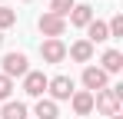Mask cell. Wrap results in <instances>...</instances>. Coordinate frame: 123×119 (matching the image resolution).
<instances>
[{
	"label": "cell",
	"instance_id": "cell-4",
	"mask_svg": "<svg viewBox=\"0 0 123 119\" xmlns=\"http://www.w3.org/2000/svg\"><path fill=\"white\" fill-rule=\"evenodd\" d=\"M80 79H83V89L93 93V96H97L100 89H106V83H110V76L103 73L100 66H83V76Z\"/></svg>",
	"mask_w": 123,
	"mask_h": 119
},
{
	"label": "cell",
	"instance_id": "cell-3",
	"mask_svg": "<svg viewBox=\"0 0 123 119\" xmlns=\"http://www.w3.org/2000/svg\"><path fill=\"white\" fill-rule=\"evenodd\" d=\"M37 30H40L47 40H60L63 33H67V20L47 10V13H40V20H37Z\"/></svg>",
	"mask_w": 123,
	"mask_h": 119
},
{
	"label": "cell",
	"instance_id": "cell-13",
	"mask_svg": "<svg viewBox=\"0 0 123 119\" xmlns=\"http://www.w3.org/2000/svg\"><path fill=\"white\" fill-rule=\"evenodd\" d=\"M33 116H37V119H57V116H60V106H57L53 99L40 96V99H37V106H33Z\"/></svg>",
	"mask_w": 123,
	"mask_h": 119
},
{
	"label": "cell",
	"instance_id": "cell-9",
	"mask_svg": "<svg viewBox=\"0 0 123 119\" xmlns=\"http://www.w3.org/2000/svg\"><path fill=\"white\" fill-rule=\"evenodd\" d=\"M93 43H86V40H77V43H70V50H67V56L73 60V63H90L93 60Z\"/></svg>",
	"mask_w": 123,
	"mask_h": 119
},
{
	"label": "cell",
	"instance_id": "cell-20",
	"mask_svg": "<svg viewBox=\"0 0 123 119\" xmlns=\"http://www.w3.org/2000/svg\"><path fill=\"white\" fill-rule=\"evenodd\" d=\"M110 119H123V116H110Z\"/></svg>",
	"mask_w": 123,
	"mask_h": 119
},
{
	"label": "cell",
	"instance_id": "cell-2",
	"mask_svg": "<svg viewBox=\"0 0 123 119\" xmlns=\"http://www.w3.org/2000/svg\"><path fill=\"white\" fill-rule=\"evenodd\" d=\"M30 73V60H27V53H20V50H13V53H3V76L13 79V76H27Z\"/></svg>",
	"mask_w": 123,
	"mask_h": 119
},
{
	"label": "cell",
	"instance_id": "cell-22",
	"mask_svg": "<svg viewBox=\"0 0 123 119\" xmlns=\"http://www.w3.org/2000/svg\"><path fill=\"white\" fill-rule=\"evenodd\" d=\"M0 3H3V0H0Z\"/></svg>",
	"mask_w": 123,
	"mask_h": 119
},
{
	"label": "cell",
	"instance_id": "cell-8",
	"mask_svg": "<svg viewBox=\"0 0 123 119\" xmlns=\"http://www.w3.org/2000/svg\"><path fill=\"white\" fill-rule=\"evenodd\" d=\"M70 106H73L77 116H90V113H93V93H86V89H73Z\"/></svg>",
	"mask_w": 123,
	"mask_h": 119
},
{
	"label": "cell",
	"instance_id": "cell-7",
	"mask_svg": "<svg viewBox=\"0 0 123 119\" xmlns=\"http://www.w3.org/2000/svg\"><path fill=\"white\" fill-rule=\"evenodd\" d=\"M40 60L43 63H63L67 60V43L63 40H43L40 43Z\"/></svg>",
	"mask_w": 123,
	"mask_h": 119
},
{
	"label": "cell",
	"instance_id": "cell-15",
	"mask_svg": "<svg viewBox=\"0 0 123 119\" xmlns=\"http://www.w3.org/2000/svg\"><path fill=\"white\" fill-rule=\"evenodd\" d=\"M13 23H17V10H10L7 3H0V33H3V30H10Z\"/></svg>",
	"mask_w": 123,
	"mask_h": 119
},
{
	"label": "cell",
	"instance_id": "cell-19",
	"mask_svg": "<svg viewBox=\"0 0 123 119\" xmlns=\"http://www.w3.org/2000/svg\"><path fill=\"white\" fill-rule=\"evenodd\" d=\"M0 46H3V33H0Z\"/></svg>",
	"mask_w": 123,
	"mask_h": 119
},
{
	"label": "cell",
	"instance_id": "cell-21",
	"mask_svg": "<svg viewBox=\"0 0 123 119\" xmlns=\"http://www.w3.org/2000/svg\"><path fill=\"white\" fill-rule=\"evenodd\" d=\"M23 3H30V0H23Z\"/></svg>",
	"mask_w": 123,
	"mask_h": 119
},
{
	"label": "cell",
	"instance_id": "cell-5",
	"mask_svg": "<svg viewBox=\"0 0 123 119\" xmlns=\"http://www.w3.org/2000/svg\"><path fill=\"white\" fill-rule=\"evenodd\" d=\"M47 93H50L47 99H53V103L70 99V96H73V79H70V76H63V73H60V76H53L50 83H47Z\"/></svg>",
	"mask_w": 123,
	"mask_h": 119
},
{
	"label": "cell",
	"instance_id": "cell-16",
	"mask_svg": "<svg viewBox=\"0 0 123 119\" xmlns=\"http://www.w3.org/2000/svg\"><path fill=\"white\" fill-rule=\"evenodd\" d=\"M77 7V0H50V13H57V17L67 20V13Z\"/></svg>",
	"mask_w": 123,
	"mask_h": 119
},
{
	"label": "cell",
	"instance_id": "cell-12",
	"mask_svg": "<svg viewBox=\"0 0 123 119\" xmlns=\"http://www.w3.org/2000/svg\"><path fill=\"white\" fill-rule=\"evenodd\" d=\"M100 70L106 73V76H110V73H120L123 70V53L120 50H106V53L100 56Z\"/></svg>",
	"mask_w": 123,
	"mask_h": 119
},
{
	"label": "cell",
	"instance_id": "cell-10",
	"mask_svg": "<svg viewBox=\"0 0 123 119\" xmlns=\"http://www.w3.org/2000/svg\"><path fill=\"white\" fill-rule=\"evenodd\" d=\"M86 43H93V46H97V43H106V40H110V30H106V23H103V20H90V23H86Z\"/></svg>",
	"mask_w": 123,
	"mask_h": 119
},
{
	"label": "cell",
	"instance_id": "cell-11",
	"mask_svg": "<svg viewBox=\"0 0 123 119\" xmlns=\"http://www.w3.org/2000/svg\"><path fill=\"white\" fill-rule=\"evenodd\" d=\"M67 17H70V27H80V30H86V23L93 20V7H90V3H77V7H73Z\"/></svg>",
	"mask_w": 123,
	"mask_h": 119
},
{
	"label": "cell",
	"instance_id": "cell-1",
	"mask_svg": "<svg viewBox=\"0 0 123 119\" xmlns=\"http://www.w3.org/2000/svg\"><path fill=\"white\" fill-rule=\"evenodd\" d=\"M120 106H123V86H106V89H100L97 96H93V109L97 113H103V116H120Z\"/></svg>",
	"mask_w": 123,
	"mask_h": 119
},
{
	"label": "cell",
	"instance_id": "cell-17",
	"mask_svg": "<svg viewBox=\"0 0 123 119\" xmlns=\"http://www.w3.org/2000/svg\"><path fill=\"white\" fill-rule=\"evenodd\" d=\"M106 30H110V37H123V13H117V17L110 20Z\"/></svg>",
	"mask_w": 123,
	"mask_h": 119
},
{
	"label": "cell",
	"instance_id": "cell-18",
	"mask_svg": "<svg viewBox=\"0 0 123 119\" xmlns=\"http://www.w3.org/2000/svg\"><path fill=\"white\" fill-rule=\"evenodd\" d=\"M10 93H13V79H7L3 73H0V99L7 103V99H10Z\"/></svg>",
	"mask_w": 123,
	"mask_h": 119
},
{
	"label": "cell",
	"instance_id": "cell-6",
	"mask_svg": "<svg viewBox=\"0 0 123 119\" xmlns=\"http://www.w3.org/2000/svg\"><path fill=\"white\" fill-rule=\"evenodd\" d=\"M47 83H50V76H43V70H30V73L23 76V93L40 99L43 93H47Z\"/></svg>",
	"mask_w": 123,
	"mask_h": 119
},
{
	"label": "cell",
	"instance_id": "cell-14",
	"mask_svg": "<svg viewBox=\"0 0 123 119\" xmlns=\"http://www.w3.org/2000/svg\"><path fill=\"white\" fill-rule=\"evenodd\" d=\"M0 119H27V106H23V103H13V99H7L3 109H0Z\"/></svg>",
	"mask_w": 123,
	"mask_h": 119
}]
</instances>
